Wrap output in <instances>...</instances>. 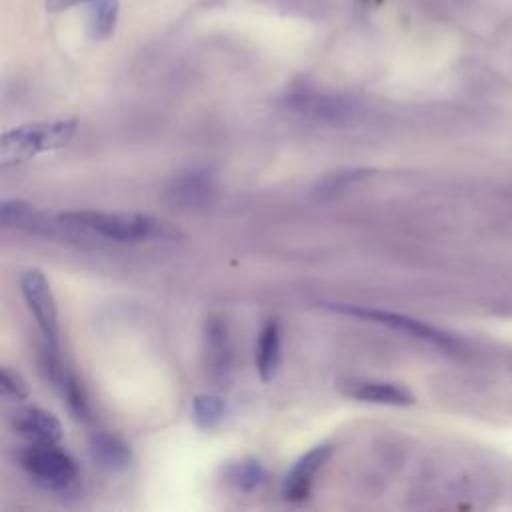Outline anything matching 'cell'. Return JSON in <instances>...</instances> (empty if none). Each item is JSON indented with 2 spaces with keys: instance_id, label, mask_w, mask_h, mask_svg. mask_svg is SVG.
<instances>
[{
  "instance_id": "cell-16",
  "label": "cell",
  "mask_w": 512,
  "mask_h": 512,
  "mask_svg": "<svg viewBox=\"0 0 512 512\" xmlns=\"http://www.w3.org/2000/svg\"><path fill=\"white\" fill-rule=\"evenodd\" d=\"M90 32L94 38H104L114 30L118 16L116 0H94L90 2Z\"/></svg>"
},
{
  "instance_id": "cell-9",
  "label": "cell",
  "mask_w": 512,
  "mask_h": 512,
  "mask_svg": "<svg viewBox=\"0 0 512 512\" xmlns=\"http://www.w3.org/2000/svg\"><path fill=\"white\" fill-rule=\"evenodd\" d=\"M14 430L30 444H58L62 440L60 420L42 408L30 406L14 414Z\"/></svg>"
},
{
  "instance_id": "cell-6",
  "label": "cell",
  "mask_w": 512,
  "mask_h": 512,
  "mask_svg": "<svg viewBox=\"0 0 512 512\" xmlns=\"http://www.w3.org/2000/svg\"><path fill=\"white\" fill-rule=\"evenodd\" d=\"M328 308L350 314V316H358V318H364V320H372V322H378V324H386V326L396 328V330H404V332H408L416 338L434 342L438 346H452V338L446 336L444 332H440L434 326H428L420 320H414L410 316L398 314V312H390V310H382V308H370V306H350V304H334V306L328 304Z\"/></svg>"
},
{
  "instance_id": "cell-3",
  "label": "cell",
  "mask_w": 512,
  "mask_h": 512,
  "mask_svg": "<svg viewBox=\"0 0 512 512\" xmlns=\"http://www.w3.org/2000/svg\"><path fill=\"white\" fill-rule=\"evenodd\" d=\"M20 464L34 484L50 492H64L78 480L74 458L56 444H30L20 454Z\"/></svg>"
},
{
  "instance_id": "cell-10",
  "label": "cell",
  "mask_w": 512,
  "mask_h": 512,
  "mask_svg": "<svg viewBox=\"0 0 512 512\" xmlns=\"http://www.w3.org/2000/svg\"><path fill=\"white\" fill-rule=\"evenodd\" d=\"M346 394L360 402L372 404H386V406H406L414 402V396L400 384L394 382H380V380H364L354 382Z\"/></svg>"
},
{
  "instance_id": "cell-11",
  "label": "cell",
  "mask_w": 512,
  "mask_h": 512,
  "mask_svg": "<svg viewBox=\"0 0 512 512\" xmlns=\"http://www.w3.org/2000/svg\"><path fill=\"white\" fill-rule=\"evenodd\" d=\"M90 452H92L94 460L100 462L108 470H126L134 460L132 450L124 440H120L114 434L102 432V430L92 432Z\"/></svg>"
},
{
  "instance_id": "cell-19",
  "label": "cell",
  "mask_w": 512,
  "mask_h": 512,
  "mask_svg": "<svg viewBox=\"0 0 512 512\" xmlns=\"http://www.w3.org/2000/svg\"><path fill=\"white\" fill-rule=\"evenodd\" d=\"M0 388H2V394L6 398H10L12 402H22V400L28 398L26 382L20 378V374H16V372H12L8 368H2Z\"/></svg>"
},
{
  "instance_id": "cell-7",
  "label": "cell",
  "mask_w": 512,
  "mask_h": 512,
  "mask_svg": "<svg viewBox=\"0 0 512 512\" xmlns=\"http://www.w3.org/2000/svg\"><path fill=\"white\" fill-rule=\"evenodd\" d=\"M332 456V446L330 444H318L310 448L306 454H302L294 466L290 468L284 484H282V494L288 502H304L310 492L316 474L322 470V466L328 462Z\"/></svg>"
},
{
  "instance_id": "cell-13",
  "label": "cell",
  "mask_w": 512,
  "mask_h": 512,
  "mask_svg": "<svg viewBox=\"0 0 512 512\" xmlns=\"http://www.w3.org/2000/svg\"><path fill=\"white\" fill-rule=\"evenodd\" d=\"M206 360L210 370L224 374L230 366V342L226 324L220 318H210L206 324Z\"/></svg>"
},
{
  "instance_id": "cell-12",
  "label": "cell",
  "mask_w": 512,
  "mask_h": 512,
  "mask_svg": "<svg viewBox=\"0 0 512 512\" xmlns=\"http://www.w3.org/2000/svg\"><path fill=\"white\" fill-rule=\"evenodd\" d=\"M280 362V326L276 320H266L256 342V370L264 382L272 380Z\"/></svg>"
},
{
  "instance_id": "cell-20",
  "label": "cell",
  "mask_w": 512,
  "mask_h": 512,
  "mask_svg": "<svg viewBox=\"0 0 512 512\" xmlns=\"http://www.w3.org/2000/svg\"><path fill=\"white\" fill-rule=\"evenodd\" d=\"M48 10H66L72 8L76 4H86V2H94V0H44Z\"/></svg>"
},
{
  "instance_id": "cell-4",
  "label": "cell",
  "mask_w": 512,
  "mask_h": 512,
  "mask_svg": "<svg viewBox=\"0 0 512 512\" xmlns=\"http://www.w3.org/2000/svg\"><path fill=\"white\" fill-rule=\"evenodd\" d=\"M20 292L32 312L46 344L58 348V308L48 278L40 268H26L20 276Z\"/></svg>"
},
{
  "instance_id": "cell-17",
  "label": "cell",
  "mask_w": 512,
  "mask_h": 512,
  "mask_svg": "<svg viewBox=\"0 0 512 512\" xmlns=\"http://www.w3.org/2000/svg\"><path fill=\"white\" fill-rule=\"evenodd\" d=\"M228 476H230V480H232L240 490L250 492V490L258 488V486L264 482L266 470H264V466H262L258 460L246 458V460H240V462L232 464L230 470H228Z\"/></svg>"
},
{
  "instance_id": "cell-8",
  "label": "cell",
  "mask_w": 512,
  "mask_h": 512,
  "mask_svg": "<svg viewBox=\"0 0 512 512\" xmlns=\"http://www.w3.org/2000/svg\"><path fill=\"white\" fill-rule=\"evenodd\" d=\"M214 188L216 178L210 168H192L170 182L166 196L178 206H198L214 194Z\"/></svg>"
},
{
  "instance_id": "cell-18",
  "label": "cell",
  "mask_w": 512,
  "mask_h": 512,
  "mask_svg": "<svg viewBox=\"0 0 512 512\" xmlns=\"http://www.w3.org/2000/svg\"><path fill=\"white\" fill-rule=\"evenodd\" d=\"M34 220V206L20 198H4L0 204V222L6 228L26 226Z\"/></svg>"
},
{
  "instance_id": "cell-15",
  "label": "cell",
  "mask_w": 512,
  "mask_h": 512,
  "mask_svg": "<svg viewBox=\"0 0 512 512\" xmlns=\"http://www.w3.org/2000/svg\"><path fill=\"white\" fill-rule=\"evenodd\" d=\"M228 414V404L220 394H196L192 400V418L204 428H216Z\"/></svg>"
},
{
  "instance_id": "cell-1",
  "label": "cell",
  "mask_w": 512,
  "mask_h": 512,
  "mask_svg": "<svg viewBox=\"0 0 512 512\" xmlns=\"http://www.w3.org/2000/svg\"><path fill=\"white\" fill-rule=\"evenodd\" d=\"M58 224L72 234L96 236L120 244H138L150 240H176L180 228L168 220L140 212H98L78 210L58 214Z\"/></svg>"
},
{
  "instance_id": "cell-14",
  "label": "cell",
  "mask_w": 512,
  "mask_h": 512,
  "mask_svg": "<svg viewBox=\"0 0 512 512\" xmlns=\"http://www.w3.org/2000/svg\"><path fill=\"white\" fill-rule=\"evenodd\" d=\"M372 174H376L374 168H342L330 174H324L316 186H314V194L316 198L324 200V198H334L338 194H342L348 186L370 178Z\"/></svg>"
},
{
  "instance_id": "cell-5",
  "label": "cell",
  "mask_w": 512,
  "mask_h": 512,
  "mask_svg": "<svg viewBox=\"0 0 512 512\" xmlns=\"http://www.w3.org/2000/svg\"><path fill=\"white\" fill-rule=\"evenodd\" d=\"M42 370L46 378L52 382V386L58 390V394L68 404L70 412L80 420H90V406L88 396L82 386V382L68 370V366L60 360L58 348L46 344L42 348Z\"/></svg>"
},
{
  "instance_id": "cell-2",
  "label": "cell",
  "mask_w": 512,
  "mask_h": 512,
  "mask_svg": "<svg viewBox=\"0 0 512 512\" xmlns=\"http://www.w3.org/2000/svg\"><path fill=\"white\" fill-rule=\"evenodd\" d=\"M76 128V120H48L6 130L0 138V166H14L62 148L74 138Z\"/></svg>"
}]
</instances>
